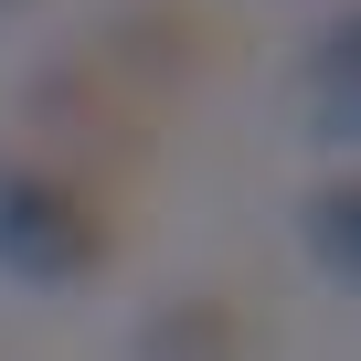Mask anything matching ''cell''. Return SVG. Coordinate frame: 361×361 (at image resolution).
Returning a JSON list of instances; mask_svg holds the SVG:
<instances>
[{
    "mask_svg": "<svg viewBox=\"0 0 361 361\" xmlns=\"http://www.w3.org/2000/svg\"><path fill=\"white\" fill-rule=\"evenodd\" d=\"M350 54H361V43H350V22H329V32H319V138H350V128H361Z\"/></svg>",
    "mask_w": 361,
    "mask_h": 361,
    "instance_id": "cell-6",
    "label": "cell"
},
{
    "mask_svg": "<svg viewBox=\"0 0 361 361\" xmlns=\"http://www.w3.org/2000/svg\"><path fill=\"white\" fill-rule=\"evenodd\" d=\"M106 255H117V224H106V202L85 192L75 170L0 159V266H11V276L85 287V276H106Z\"/></svg>",
    "mask_w": 361,
    "mask_h": 361,
    "instance_id": "cell-1",
    "label": "cell"
},
{
    "mask_svg": "<svg viewBox=\"0 0 361 361\" xmlns=\"http://www.w3.org/2000/svg\"><path fill=\"white\" fill-rule=\"evenodd\" d=\"M32 106L64 128V138H85V149H106V159H138L149 149V128H138V106L117 96V85H96V64H54L43 85H32Z\"/></svg>",
    "mask_w": 361,
    "mask_h": 361,
    "instance_id": "cell-2",
    "label": "cell"
},
{
    "mask_svg": "<svg viewBox=\"0 0 361 361\" xmlns=\"http://www.w3.org/2000/svg\"><path fill=\"white\" fill-rule=\"evenodd\" d=\"M138 361H245V319L224 298H170L138 329Z\"/></svg>",
    "mask_w": 361,
    "mask_h": 361,
    "instance_id": "cell-4",
    "label": "cell"
},
{
    "mask_svg": "<svg viewBox=\"0 0 361 361\" xmlns=\"http://www.w3.org/2000/svg\"><path fill=\"white\" fill-rule=\"evenodd\" d=\"M298 234H308V255H319V276H329V287H350V276H361V192H350V180L308 192Z\"/></svg>",
    "mask_w": 361,
    "mask_h": 361,
    "instance_id": "cell-5",
    "label": "cell"
},
{
    "mask_svg": "<svg viewBox=\"0 0 361 361\" xmlns=\"http://www.w3.org/2000/svg\"><path fill=\"white\" fill-rule=\"evenodd\" d=\"M213 54H224V32L192 11V0H149V11H128L106 32V64H128V75H202Z\"/></svg>",
    "mask_w": 361,
    "mask_h": 361,
    "instance_id": "cell-3",
    "label": "cell"
}]
</instances>
